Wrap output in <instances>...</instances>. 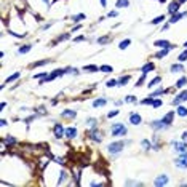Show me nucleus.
Instances as JSON below:
<instances>
[{
    "mask_svg": "<svg viewBox=\"0 0 187 187\" xmlns=\"http://www.w3.org/2000/svg\"><path fill=\"white\" fill-rule=\"evenodd\" d=\"M48 77V72H42V74H35L34 75V78H42V80H45Z\"/></svg>",
    "mask_w": 187,
    "mask_h": 187,
    "instance_id": "nucleus-48",
    "label": "nucleus"
},
{
    "mask_svg": "<svg viewBox=\"0 0 187 187\" xmlns=\"http://www.w3.org/2000/svg\"><path fill=\"white\" fill-rule=\"evenodd\" d=\"M43 2H45L47 5H50V0H43Z\"/></svg>",
    "mask_w": 187,
    "mask_h": 187,
    "instance_id": "nucleus-61",
    "label": "nucleus"
},
{
    "mask_svg": "<svg viewBox=\"0 0 187 187\" xmlns=\"http://www.w3.org/2000/svg\"><path fill=\"white\" fill-rule=\"evenodd\" d=\"M181 139H184V141H187V130L182 133V136H181Z\"/></svg>",
    "mask_w": 187,
    "mask_h": 187,
    "instance_id": "nucleus-55",
    "label": "nucleus"
},
{
    "mask_svg": "<svg viewBox=\"0 0 187 187\" xmlns=\"http://www.w3.org/2000/svg\"><path fill=\"white\" fill-rule=\"evenodd\" d=\"M118 114H120V112H118L117 109H115V111H111V112L107 114V118H112V117H115V115H118Z\"/></svg>",
    "mask_w": 187,
    "mask_h": 187,
    "instance_id": "nucleus-50",
    "label": "nucleus"
},
{
    "mask_svg": "<svg viewBox=\"0 0 187 187\" xmlns=\"http://www.w3.org/2000/svg\"><path fill=\"white\" fill-rule=\"evenodd\" d=\"M184 69H185V67H184V64H182V62H181V64H173L171 67H170V71H171L173 74H182Z\"/></svg>",
    "mask_w": 187,
    "mask_h": 187,
    "instance_id": "nucleus-15",
    "label": "nucleus"
},
{
    "mask_svg": "<svg viewBox=\"0 0 187 187\" xmlns=\"http://www.w3.org/2000/svg\"><path fill=\"white\" fill-rule=\"evenodd\" d=\"M99 69H101V72H107V74H112V72H114V69L111 67V66H106V64H104V66H101Z\"/></svg>",
    "mask_w": 187,
    "mask_h": 187,
    "instance_id": "nucleus-40",
    "label": "nucleus"
},
{
    "mask_svg": "<svg viewBox=\"0 0 187 187\" xmlns=\"http://www.w3.org/2000/svg\"><path fill=\"white\" fill-rule=\"evenodd\" d=\"M162 21H165V16L163 15H160V16H157V18H154L152 21H150V24H154V26H157V24H160Z\"/></svg>",
    "mask_w": 187,
    "mask_h": 187,
    "instance_id": "nucleus-36",
    "label": "nucleus"
},
{
    "mask_svg": "<svg viewBox=\"0 0 187 187\" xmlns=\"http://www.w3.org/2000/svg\"><path fill=\"white\" fill-rule=\"evenodd\" d=\"M184 48H187V42H185V43H184Z\"/></svg>",
    "mask_w": 187,
    "mask_h": 187,
    "instance_id": "nucleus-62",
    "label": "nucleus"
},
{
    "mask_svg": "<svg viewBox=\"0 0 187 187\" xmlns=\"http://www.w3.org/2000/svg\"><path fill=\"white\" fill-rule=\"evenodd\" d=\"M176 114H178L179 117H187V107H184V106H179L178 111H176Z\"/></svg>",
    "mask_w": 187,
    "mask_h": 187,
    "instance_id": "nucleus-30",
    "label": "nucleus"
},
{
    "mask_svg": "<svg viewBox=\"0 0 187 187\" xmlns=\"http://www.w3.org/2000/svg\"><path fill=\"white\" fill-rule=\"evenodd\" d=\"M152 102H154V96H149V98H145V99L141 101L142 106H152Z\"/></svg>",
    "mask_w": 187,
    "mask_h": 187,
    "instance_id": "nucleus-37",
    "label": "nucleus"
},
{
    "mask_svg": "<svg viewBox=\"0 0 187 187\" xmlns=\"http://www.w3.org/2000/svg\"><path fill=\"white\" fill-rule=\"evenodd\" d=\"M125 101H115V106H122Z\"/></svg>",
    "mask_w": 187,
    "mask_h": 187,
    "instance_id": "nucleus-59",
    "label": "nucleus"
},
{
    "mask_svg": "<svg viewBox=\"0 0 187 187\" xmlns=\"http://www.w3.org/2000/svg\"><path fill=\"white\" fill-rule=\"evenodd\" d=\"M5 107H7V102H2V104H0V109H2V111H3Z\"/></svg>",
    "mask_w": 187,
    "mask_h": 187,
    "instance_id": "nucleus-58",
    "label": "nucleus"
},
{
    "mask_svg": "<svg viewBox=\"0 0 187 187\" xmlns=\"http://www.w3.org/2000/svg\"><path fill=\"white\" fill-rule=\"evenodd\" d=\"M32 50V45H22L19 50H18V53H19V55H26V53H29Z\"/></svg>",
    "mask_w": 187,
    "mask_h": 187,
    "instance_id": "nucleus-28",
    "label": "nucleus"
},
{
    "mask_svg": "<svg viewBox=\"0 0 187 187\" xmlns=\"http://www.w3.org/2000/svg\"><path fill=\"white\" fill-rule=\"evenodd\" d=\"M83 40H85V37L80 35V37H75V38H74V42H83Z\"/></svg>",
    "mask_w": 187,
    "mask_h": 187,
    "instance_id": "nucleus-53",
    "label": "nucleus"
},
{
    "mask_svg": "<svg viewBox=\"0 0 187 187\" xmlns=\"http://www.w3.org/2000/svg\"><path fill=\"white\" fill-rule=\"evenodd\" d=\"M66 74V69H56V71H53L50 72V75L45 78V80H40V85H43L45 82H51V80H55V78H59Z\"/></svg>",
    "mask_w": 187,
    "mask_h": 187,
    "instance_id": "nucleus-4",
    "label": "nucleus"
},
{
    "mask_svg": "<svg viewBox=\"0 0 187 187\" xmlns=\"http://www.w3.org/2000/svg\"><path fill=\"white\" fill-rule=\"evenodd\" d=\"M150 128L155 130V131H162V130H168L170 125H166L163 122V118H160V120H154V122H150Z\"/></svg>",
    "mask_w": 187,
    "mask_h": 187,
    "instance_id": "nucleus-7",
    "label": "nucleus"
},
{
    "mask_svg": "<svg viewBox=\"0 0 187 187\" xmlns=\"http://www.w3.org/2000/svg\"><path fill=\"white\" fill-rule=\"evenodd\" d=\"M51 26H53V22H48V24H45V26H43V27H42V29H43V31H47L48 27H51Z\"/></svg>",
    "mask_w": 187,
    "mask_h": 187,
    "instance_id": "nucleus-54",
    "label": "nucleus"
},
{
    "mask_svg": "<svg viewBox=\"0 0 187 187\" xmlns=\"http://www.w3.org/2000/svg\"><path fill=\"white\" fill-rule=\"evenodd\" d=\"M83 71L85 72H98V71H101L98 66H95V64H88V66H85L83 67Z\"/></svg>",
    "mask_w": 187,
    "mask_h": 187,
    "instance_id": "nucleus-22",
    "label": "nucleus"
},
{
    "mask_svg": "<svg viewBox=\"0 0 187 187\" xmlns=\"http://www.w3.org/2000/svg\"><path fill=\"white\" fill-rule=\"evenodd\" d=\"M66 179H69V173L67 171H61V178H59V181H58V185H61V184H64V181Z\"/></svg>",
    "mask_w": 187,
    "mask_h": 187,
    "instance_id": "nucleus-27",
    "label": "nucleus"
},
{
    "mask_svg": "<svg viewBox=\"0 0 187 187\" xmlns=\"http://www.w3.org/2000/svg\"><path fill=\"white\" fill-rule=\"evenodd\" d=\"M145 75L147 74H141V77H139V80L136 82V88H139V86H142V83L145 82Z\"/></svg>",
    "mask_w": 187,
    "mask_h": 187,
    "instance_id": "nucleus-39",
    "label": "nucleus"
},
{
    "mask_svg": "<svg viewBox=\"0 0 187 187\" xmlns=\"http://www.w3.org/2000/svg\"><path fill=\"white\" fill-rule=\"evenodd\" d=\"M185 16H187V11H184V13L178 11V13H175V15H171V18H170V24H175V22H178L179 19H182V18H185Z\"/></svg>",
    "mask_w": 187,
    "mask_h": 187,
    "instance_id": "nucleus-13",
    "label": "nucleus"
},
{
    "mask_svg": "<svg viewBox=\"0 0 187 187\" xmlns=\"http://www.w3.org/2000/svg\"><path fill=\"white\" fill-rule=\"evenodd\" d=\"M106 104H107V99H106V98H98V99L93 101V107H95V109H98V107H104Z\"/></svg>",
    "mask_w": 187,
    "mask_h": 187,
    "instance_id": "nucleus-16",
    "label": "nucleus"
},
{
    "mask_svg": "<svg viewBox=\"0 0 187 187\" xmlns=\"http://www.w3.org/2000/svg\"><path fill=\"white\" fill-rule=\"evenodd\" d=\"M173 118H175V112L170 111V112H166V115L163 117V122H165L166 125H171V123H173Z\"/></svg>",
    "mask_w": 187,
    "mask_h": 187,
    "instance_id": "nucleus-19",
    "label": "nucleus"
},
{
    "mask_svg": "<svg viewBox=\"0 0 187 187\" xmlns=\"http://www.w3.org/2000/svg\"><path fill=\"white\" fill-rule=\"evenodd\" d=\"M77 128L75 126H69V128H66V138L67 139H74V138H77Z\"/></svg>",
    "mask_w": 187,
    "mask_h": 187,
    "instance_id": "nucleus-14",
    "label": "nucleus"
},
{
    "mask_svg": "<svg viewBox=\"0 0 187 187\" xmlns=\"http://www.w3.org/2000/svg\"><path fill=\"white\" fill-rule=\"evenodd\" d=\"M163 102H162V99H154V102H152V107H160V106H162Z\"/></svg>",
    "mask_w": 187,
    "mask_h": 187,
    "instance_id": "nucleus-49",
    "label": "nucleus"
},
{
    "mask_svg": "<svg viewBox=\"0 0 187 187\" xmlns=\"http://www.w3.org/2000/svg\"><path fill=\"white\" fill-rule=\"evenodd\" d=\"M125 102H136V96L135 95H128L125 98Z\"/></svg>",
    "mask_w": 187,
    "mask_h": 187,
    "instance_id": "nucleus-47",
    "label": "nucleus"
},
{
    "mask_svg": "<svg viewBox=\"0 0 187 187\" xmlns=\"http://www.w3.org/2000/svg\"><path fill=\"white\" fill-rule=\"evenodd\" d=\"M178 59H179L181 62H182V61H187V48H185V50H184V51L181 53V55L178 56Z\"/></svg>",
    "mask_w": 187,
    "mask_h": 187,
    "instance_id": "nucleus-45",
    "label": "nucleus"
},
{
    "mask_svg": "<svg viewBox=\"0 0 187 187\" xmlns=\"http://www.w3.org/2000/svg\"><path fill=\"white\" fill-rule=\"evenodd\" d=\"M99 2H101V7L106 8V5H107V0H99Z\"/></svg>",
    "mask_w": 187,
    "mask_h": 187,
    "instance_id": "nucleus-57",
    "label": "nucleus"
},
{
    "mask_svg": "<svg viewBox=\"0 0 187 187\" xmlns=\"http://www.w3.org/2000/svg\"><path fill=\"white\" fill-rule=\"evenodd\" d=\"M185 85H187V77H185V75H182V77L178 80V82H176V86H175V88L181 90V88H182V86H185Z\"/></svg>",
    "mask_w": 187,
    "mask_h": 187,
    "instance_id": "nucleus-20",
    "label": "nucleus"
},
{
    "mask_svg": "<svg viewBox=\"0 0 187 187\" xmlns=\"http://www.w3.org/2000/svg\"><path fill=\"white\" fill-rule=\"evenodd\" d=\"M126 185H142V182H136V181H126Z\"/></svg>",
    "mask_w": 187,
    "mask_h": 187,
    "instance_id": "nucleus-51",
    "label": "nucleus"
},
{
    "mask_svg": "<svg viewBox=\"0 0 187 187\" xmlns=\"http://www.w3.org/2000/svg\"><path fill=\"white\" fill-rule=\"evenodd\" d=\"M66 74H72V75H78L80 72H78V69H75V67H66Z\"/></svg>",
    "mask_w": 187,
    "mask_h": 187,
    "instance_id": "nucleus-41",
    "label": "nucleus"
},
{
    "mask_svg": "<svg viewBox=\"0 0 187 187\" xmlns=\"http://www.w3.org/2000/svg\"><path fill=\"white\" fill-rule=\"evenodd\" d=\"M86 136H88L91 141H95V142H101V141H102V133L98 130V126H96V128H91V130L86 133Z\"/></svg>",
    "mask_w": 187,
    "mask_h": 187,
    "instance_id": "nucleus-6",
    "label": "nucleus"
},
{
    "mask_svg": "<svg viewBox=\"0 0 187 187\" xmlns=\"http://www.w3.org/2000/svg\"><path fill=\"white\" fill-rule=\"evenodd\" d=\"M109 42H111V37H99V38H98V43H101V45L109 43Z\"/></svg>",
    "mask_w": 187,
    "mask_h": 187,
    "instance_id": "nucleus-44",
    "label": "nucleus"
},
{
    "mask_svg": "<svg viewBox=\"0 0 187 187\" xmlns=\"http://www.w3.org/2000/svg\"><path fill=\"white\" fill-rule=\"evenodd\" d=\"M126 144H130V141H114V142H111L107 145V152L112 154V155H117V154H120L123 150V147Z\"/></svg>",
    "mask_w": 187,
    "mask_h": 187,
    "instance_id": "nucleus-1",
    "label": "nucleus"
},
{
    "mask_svg": "<svg viewBox=\"0 0 187 187\" xmlns=\"http://www.w3.org/2000/svg\"><path fill=\"white\" fill-rule=\"evenodd\" d=\"M178 2H179V3H185V2H187V0H178Z\"/></svg>",
    "mask_w": 187,
    "mask_h": 187,
    "instance_id": "nucleus-60",
    "label": "nucleus"
},
{
    "mask_svg": "<svg viewBox=\"0 0 187 187\" xmlns=\"http://www.w3.org/2000/svg\"><path fill=\"white\" fill-rule=\"evenodd\" d=\"M184 101H187V90H182L179 95H176V98L173 99V106H179L181 102H184Z\"/></svg>",
    "mask_w": 187,
    "mask_h": 187,
    "instance_id": "nucleus-10",
    "label": "nucleus"
},
{
    "mask_svg": "<svg viewBox=\"0 0 187 187\" xmlns=\"http://www.w3.org/2000/svg\"><path fill=\"white\" fill-rule=\"evenodd\" d=\"M3 142H5L7 145H13V144H16L18 141H16V138H13V136H7V138L3 139Z\"/></svg>",
    "mask_w": 187,
    "mask_h": 187,
    "instance_id": "nucleus-32",
    "label": "nucleus"
},
{
    "mask_svg": "<svg viewBox=\"0 0 187 187\" xmlns=\"http://www.w3.org/2000/svg\"><path fill=\"white\" fill-rule=\"evenodd\" d=\"M82 19H85V15H83V13H78V15L72 16V21H75V22H78V21H82Z\"/></svg>",
    "mask_w": 187,
    "mask_h": 187,
    "instance_id": "nucleus-43",
    "label": "nucleus"
},
{
    "mask_svg": "<svg viewBox=\"0 0 187 187\" xmlns=\"http://www.w3.org/2000/svg\"><path fill=\"white\" fill-rule=\"evenodd\" d=\"M86 125L90 126V128H96V125H98V120L96 118H86Z\"/></svg>",
    "mask_w": 187,
    "mask_h": 187,
    "instance_id": "nucleus-33",
    "label": "nucleus"
},
{
    "mask_svg": "<svg viewBox=\"0 0 187 187\" xmlns=\"http://www.w3.org/2000/svg\"><path fill=\"white\" fill-rule=\"evenodd\" d=\"M115 7L117 8H126V7H130V2H128V0H117Z\"/></svg>",
    "mask_w": 187,
    "mask_h": 187,
    "instance_id": "nucleus-24",
    "label": "nucleus"
},
{
    "mask_svg": "<svg viewBox=\"0 0 187 187\" xmlns=\"http://www.w3.org/2000/svg\"><path fill=\"white\" fill-rule=\"evenodd\" d=\"M155 47H158V48H175V45L170 43V42H166V40H157Z\"/></svg>",
    "mask_w": 187,
    "mask_h": 187,
    "instance_id": "nucleus-17",
    "label": "nucleus"
},
{
    "mask_svg": "<svg viewBox=\"0 0 187 187\" xmlns=\"http://www.w3.org/2000/svg\"><path fill=\"white\" fill-rule=\"evenodd\" d=\"M128 120H130V123H131V125L138 126V125H141V122H142V117H141L138 112H130Z\"/></svg>",
    "mask_w": 187,
    "mask_h": 187,
    "instance_id": "nucleus-9",
    "label": "nucleus"
},
{
    "mask_svg": "<svg viewBox=\"0 0 187 187\" xmlns=\"http://www.w3.org/2000/svg\"><path fill=\"white\" fill-rule=\"evenodd\" d=\"M131 80V75H125V77H122V78H118V86H123V85H126L128 82Z\"/></svg>",
    "mask_w": 187,
    "mask_h": 187,
    "instance_id": "nucleus-29",
    "label": "nucleus"
},
{
    "mask_svg": "<svg viewBox=\"0 0 187 187\" xmlns=\"http://www.w3.org/2000/svg\"><path fill=\"white\" fill-rule=\"evenodd\" d=\"M171 50H173V48H163L162 51H158V53H157V59H162V58H165V56L168 55V53H170Z\"/></svg>",
    "mask_w": 187,
    "mask_h": 187,
    "instance_id": "nucleus-23",
    "label": "nucleus"
},
{
    "mask_svg": "<svg viewBox=\"0 0 187 187\" xmlns=\"http://www.w3.org/2000/svg\"><path fill=\"white\" fill-rule=\"evenodd\" d=\"M53 133H55L56 139H62L66 136V128L61 123H55V126H53Z\"/></svg>",
    "mask_w": 187,
    "mask_h": 187,
    "instance_id": "nucleus-8",
    "label": "nucleus"
},
{
    "mask_svg": "<svg viewBox=\"0 0 187 187\" xmlns=\"http://www.w3.org/2000/svg\"><path fill=\"white\" fill-rule=\"evenodd\" d=\"M154 69H155V66H154L152 62H147L145 66H142V67H141V72H142V74H147V72H150V71H154Z\"/></svg>",
    "mask_w": 187,
    "mask_h": 187,
    "instance_id": "nucleus-21",
    "label": "nucleus"
},
{
    "mask_svg": "<svg viewBox=\"0 0 187 187\" xmlns=\"http://www.w3.org/2000/svg\"><path fill=\"white\" fill-rule=\"evenodd\" d=\"M69 37H71L69 34H61V35H59V37L55 40V42H53V43H59V42H64V40H69Z\"/></svg>",
    "mask_w": 187,
    "mask_h": 187,
    "instance_id": "nucleus-35",
    "label": "nucleus"
},
{
    "mask_svg": "<svg viewBox=\"0 0 187 187\" xmlns=\"http://www.w3.org/2000/svg\"><path fill=\"white\" fill-rule=\"evenodd\" d=\"M163 93H165V90H163V88H157L155 91H152V95H150V96L157 98V96H160V95H163Z\"/></svg>",
    "mask_w": 187,
    "mask_h": 187,
    "instance_id": "nucleus-42",
    "label": "nucleus"
},
{
    "mask_svg": "<svg viewBox=\"0 0 187 187\" xmlns=\"http://www.w3.org/2000/svg\"><path fill=\"white\" fill-rule=\"evenodd\" d=\"M175 166L178 170H187V149L181 154H178L176 160H175Z\"/></svg>",
    "mask_w": 187,
    "mask_h": 187,
    "instance_id": "nucleus-3",
    "label": "nucleus"
},
{
    "mask_svg": "<svg viewBox=\"0 0 187 187\" xmlns=\"http://www.w3.org/2000/svg\"><path fill=\"white\" fill-rule=\"evenodd\" d=\"M130 45H131V40H130V38H125V40H122V42H120L118 48H120V50H126Z\"/></svg>",
    "mask_w": 187,
    "mask_h": 187,
    "instance_id": "nucleus-25",
    "label": "nucleus"
},
{
    "mask_svg": "<svg viewBox=\"0 0 187 187\" xmlns=\"http://www.w3.org/2000/svg\"><path fill=\"white\" fill-rule=\"evenodd\" d=\"M19 75H21L19 72H15V74H13V75H10V77H8V78L5 80V83H10V82H15V80H18V78H19Z\"/></svg>",
    "mask_w": 187,
    "mask_h": 187,
    "instance_id": "nucleus-34",
    "label": "nucleus"
},
{
    "mask_svg": "<svg viewBox=\"0 0 187 187\" xmlns=\"http://www.w3.org/2000/svg\"><path fill=\"white\" fill-rule=\"evenodd\" d=\"M115 85H118V80H109V82L106 83V86H107V88H114Z\"/></svg>",
    "mask_w": 187,
    "mask_h": 187,
    "instance_id": "nucleus-46",
    "label": "nucleus"
},
{
    "mask_svg": "<svg viewBox=\"0 0 187 187\" xmlns=\"http://www.w3.org/2000/svg\"><path fill=\"white\" fill-rule=\"evenodd\" d=\"M170 144H171V147L175 149L176 154H181V152H184L187 149V141H184V139H181V141H171Z\"/></svg>",
    "mask_w": 187,
    "mask_h": 187,
    "instance_id": "nucleus-5",
    "label": "nucleus"
},
{
    "mask_svg": "<svg viewBox=\"0 0 187 187\" xmlns=\"http://www.w3.org/2000/svg\"><path fill=\"white\" fill-rule=\"evenodd\" d=\"M141 145H142L145 150H150V149H152V145H150V142H149L147 139H142V141H141Z\"/></svg>",
    "mask_w": 187,
    "mask_h": 187,
    "instance_id": "nucleus-38",
    "label": "nucleus"
},
{
    "mask_svg": "<svg viewBox=\"0 0 187 187\" xmlns=\"http://www.w3.org/2000/svg\"><path fill=\"white\" fill-rule=\"evenodd\" d=\"M179 7H181V3L178 0H173V2H170V5H168V13L170 15H175V13L179 11Z\"/></svg>",
    "mask_w": 187,
    "mask_h": 187,
    "instance_id": "nucleus-12",
    "label": "nucleus"
},
{
    "mask_svg": "<svg viewBox=\"0 0 187 187\" xmlns=\"http://www.w3.org/2000/svg\"><path fill=\"white\" fill-rule=\"evenodd\" d=\"M111 133H112L114 138H122V136H126L128 130H126L125 123H114L111 126Z\"/></svg>",
    "mask_w": 187,
    "mask_h": 187,
    "instance_id": "nucleus-2",
    "label": "nucleus"
},
{
    "mask_svg": "<svg viewBox=\"0 0 187 187\" xmlns=\"http://www.w3.org/2000/svg\"><path fill=\"white\" fill-rule=\"evenodd\" d=\"M160 82H162V77H158V75H157L155 78H152V80H150V82H149V85H147V88H154V86H155V85H158Z\"/></svg>",
    "mask_w": 187,
    "mask_h": 187,
    "instance_id": "nucleus-26",
    "label": "nucleus"
},
{
    "mask_svg": "<svg viewBox=\"0 0 187 187\" xmlns=\"http://www.w3.org/2000/svg\"><path fill=\"white\" fill-rule=\"evenodd\" d=\"M61 117H62V118H75V117H77V112L72 111V109H66V111L61 114Z\"/></svg>",
    "mask_w": 187,
    "mask_h": 187,
    "instance_id": "nucleus-18",
    "label": "nucleus"
},
{
    "mask_svg": "<svg viewBox=\"0 0 187 187\" xmlns=\"http://www.w3.org/2000/svg\"><path fill=\"white\" fill-rule=\"evenodd\" d=\"M48 62H50L48 59H43V61H37V62L31 64V69H34V67H42V66H45V64H48Z\"/></svg>",
    "mask_w": 187,
    "mask_h": 187,
    "instance_id": "nucleus-31",
    "label": "nucleus"
},
{
    "mask_svg": "<svg viewBox=\"0 0 187 187\" xmlns=\"http://www.w3.org/2000/svg\"><path fill=\"white\" fill-rule=\"evenodd\" d=\"M168 181H170V176H166V175H160V176H157V178H155L154 185L162 187V185H166V184H168Z\"/></svg>",
    "mask_w": 187,
    "mask_h": 187,
    "instance_id": "nucleus-11",
    "label": "nucleus"
},
{
    "mask_svg": "<svg viewBox=\"0 0 187 187\" xmlns=\"http://www.w3.org/2000/svg\"><path fill=\"white\" fill-rule=\"evenodd\" d=\"M117 15H118V11L115 10V11H111V13H109V15H107V16H109V18H115Z\"/></svg>",
    "mask_w": 187,
    "mask_h": 187,
    "instance_id": "nucleus-52",
    "label": "nucleus"
},
{
    "mask_svg": "<svg viewBox=\"0 0 187 187\" xmlns=\"http://www.w3.org/2000/svg\"><path fill=\"white\" fill-rule=\"evenodd\" d=\"M0 125H2V126H7V125H8V122H7V120H3V118H2V120H0Z\"/></svg>",
    "mask_w": 187,
    "mask_h": 187,
    "instance_id": "nucleus-56",
    "label": "nucleus"
}]
</instances>
